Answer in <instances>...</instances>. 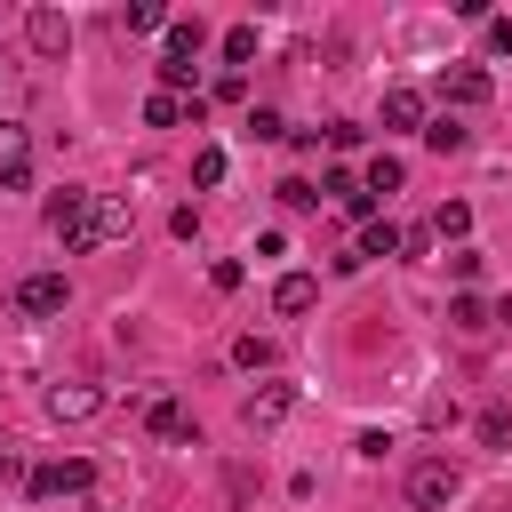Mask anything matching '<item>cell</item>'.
<instances>
[{"label": "cell", "mask_w": 512, "mask_h": 512, "mask_svg": "<svg viewBox=\"0 0 512 512\" xmlns=\"http://www.w3.org/2000/svg\"><path fill=\"white\" fill-rule=\"evenodd\" d=\"M88 208H96V192H80V184H64V192L48 200V232L64 240V256H80V240H88Z\"/></svg>", "instance_id": "2"}, {"label": "cell", "mask_w": 512, "mask_h": 512, "mask_svg": "<svg viewBox=\"0 0 512 512\" xmlns=\"http://www.w3.org/2000/svg\"><path fill=\"white\" fill-rule=\"evenodd\" d=\"M488 512H512V496H504V504H488Z\"/></svg>", "instance_id": "31"}, {"label": "cell", "mask_w": 512, "mask_h": 512, "mask_svg": "<svg viewBox=\"0 0 512 512\" xmlns=\"http://www.w3.org/2000/svg\"><path fill=\"white\" fill-rule=\"evenodd\" d=\"M456 488H464V480H456L448 456H416V464H408V504H416V512H448Z\"/></svg>", "instance_id": "1"}, {"label": "cell", "mask_w": 512, "mask_h": 512, "mask_svg": "<svg viewBox=\"0 0 512 512\" xmlns=\"http://www.w3.org/2000/svg\"><path fill=\"white\" fill-rule=\"evenodd\" d=\"M464 136H472V128H464L456 112H440V120H424V144H432V152H464Z\"/></svg>", "instance_id": "17"}, {"label": "cell", "mask_w": 512, "mask_h": 512, "mask_svg": "<svg viewBox=\"0 0 512 512\" xmlns=\"http://www.w3.org/2000/svg\"><path fill=\"white\" fill-rule=\"evenodd\" d=\"M120 24H128V32H168V8H160V0H136Z\"/></svg>", "instance_id": "21"}, {"label": "cell", "mask_w": 512, "mask_h": 512, "mask_svg": "<svg viewBox=\"0 0 512 512\" xmlns=\"http://www.w3.org/2000/svg\"><path fill=\"white\" fill-rule=\"evenodd\" d=\"M480 440H488V448H504V440H512V416H504V408H488V416H480Z\"/></svg>", "instance_id": "27"}, {"label": "cell", "mask_w": 512, "mask_h": 512, "mask_svg": "<svg viewBox=\"0 0 512 512\" xmlns=\"http://www.w3.org/2000/svg\"><path fill=\"white\" fill-rule=\"evenodd\" d=\"M360 192H368V200H376V192H400V160H392V152H376V160H368V176H360Z\"/></svg>", "instance_id": "18"}, {"label": "cell", "mask_w": 512, "mask_h": 512, "mask_svg": "<svg viewBox=\"0 0 512 512\" xmlns=\"http://www.w3.org/2000/svg\"><path fill=\"white\" fill-rule=\"evenodd\" d=\"M224 56L248 64V56H256V24H232V32H224Z\"/></svg>", "instance_id": "24"}, {"label": "cell", "mask_w": 512, "mask_h": 512, "mask_svg": "<svg viewBox=\"0 0 512 512\" xmlns=\"http://www.w3.org/2000/svg\"><path fill=\"white\" fill-rule=\"evenodd\" d=\"M440 96L448 104H488V72L480 64H456V72H440Z\"/></svg>", "instance_id": "11"}, {"label": "cell", "mask_w": 512, "mask_h": 512, "mask_svg": "<svg viewBox=\"0 0 512 512\" xmlns=\"http://www.w3.org/2000/svg\"><path fill=\"white\" fill-rule=\"evenodd\" d=\"M280 200H288V208H320V184H304V176H288V184H280Z\"/></svg>", "instance_id": "26"}, {"label": "cell", "mask_w": 512, "mask_h": 512, "mask_svg": "<svg viewBox=\"0 0 512 512\" xmlns=\"http://www.w3.org/2000/svg\"><path fill=\"white\" fill-rule=\"evenodd\" d=\"M24 40H32L40 56H64V48H72V24H64L56 8H32V16H24Z\"/></svg>", "instance_id": "8"}, {"label": "cell", "mask_w": 512, "mask_h": 512, "mask_svg": "<svg viewBox=\"0 0 512 512\" xmlns=\"http://www.w3.org/2000/svg\"><path fill=\"white\" fill-rule=\"evenodd\" d=\"M464 232H472V208H464V200H448V208L432 216V240H456V248H464Z\"/></svg>", "instance_id": "19"}, {"label": "cell", "mask_w": 512, "mask_h": 512, "mask_svg": "<svg viewBox=\"0 0 512 512\" xmlns=\"http://www.w3.org/2000/svg\"><path fill=\"white\" fill-rule=\"evenodd\" d=\"M64 272H24L16 280V312H32V320H48V312H64Z\"/></svg>", "instance_id": "3"}, {"label": "cell", "mask_w": 512, "mask_h": 512, "mask_svg": "<svg viewBox=\"0 0 512 512\" xmlns=\"http://www.w3.org/2000/svg\"><path fill=\"white\" fill-rule=\"evenodd\" d=\"M200 56V16H168V64H192Z\"/></svg>", "instance_id": "14"}, {"label": "cell", "mask_w": 512, "mask_h": 512, "mask_svg": "<svg viewBox=\"0 0 512 512\" xmlns=\"http://www.w3.org/2000/svg\"><path fill=\"white\" fill-rule=\"evenodd\" d=\"M152 432H160V440H192V416H184L176 400H152Z\"/></svg>", "instance_id": "20"}, {"label": "cell", "mask_w": 512, "mask_h": 512, "mask_svg": "<svg viewBox=\"0 0 512 512\" xmlns=\"http://www.w3.org/2000/svg\"><path fill=\"white\" fill-rule=\"evenodd\" d=\"M104 240H128V200H112V192H96V208H88V240H80V256H88V248H104Z\"/></svg>", "instance_id": "6"}, {"label": "cell", "mask_w": 512, "mask_h": 512, "mask_svg": "<svg viewBox=\"0 0 512 512\" xmlns=\"http://www.w3.org/2000/svg\"><path fill=\"white\" fill-rule=\"evenodd\" d=\"M384 128H424V88H384Z\"/></svg>", "instance_id": "13"}, {"label": "cell", "mask_w": 512, "mask_h": 512, "mask_svg": "<svg viewBox=\"0 0 512 512\" xmlns=\"http://www.w3.org/2000/svg\"><path fill=\"white\" fill-rule=\"evenodd\" d=\"M488 48H496V56H512V16H488Z\"/></svg>", "instance_id": "30"}, {"label": "cell", "mask_w": 512, "mask_h": 512, "mask_svg": "<svg viewBox=\"0 0 512 512\" xmlns=\"http://www.w3.org/2000/svg\"><path fill=\"white\" fill-rule=\"evenodd\" d=\"M248 136L264 144V136H288V128H280V112H264V104H256V112H248Z\"/></svg>", "instance_id": "28"}, {"label": "cell", "mask_w": 512, "mask_h": 512, "mask_svg": "<svg viewBox=\"0 0 512 512\" xmlns=\"http://www.w3.org/2000/svg\"><path fill=\"white\" fill-rule=\"evenodd\" d=\"M320 192H328V200H336L344 216H368V208H376V200L360 192V176H344V168H328V176H320Z\"/></svg>", "instance_id": "12"}, {"label": "cell", "mask_w": 512, "mask_h": 512, "mask_svg": "<svg viewBox=\"0 0 512 512\" xmlns=\"http://www.w3.org/2000/svg\"><path fill=\"white\" fill-rule=\"evenodd\" d=\"M192 184H224V144H200L192 152Z\"/></svg>", "instance_id": "22"}, {"label": "cell", "mask_w": 512, "mask_h": 512, "mask_svg": "<svg viewBox=\"0 0 512 512\" xmlns=\"http://www.w3.org/2000/svg\"><path fill=\"white\" fill-rule=\"evenodd\" d=\"M312 304H320V280H312V272H280V280H272V312L296 320V312H312Z\"/></svg>", "instance_id": "9"}, {"label": "cell", "mask_w": 512, "mask_h": 512, "mask_svg": "<svg viewBox=\"0 0 512 512\" xmlns=\"http://www.w3.org/2000/svg\"><path fill=\"white\" fill-rule=\"evenodd\" d=\"M232 360H240V368H272V344H264V336H240Z\"/></svg>", "instance_id": "25"}, {"label": "cell", "mask_w": 512, "mask_h": 512, "mask_svg": "<svg viewBox=\"0 0 512 512\" xmlns=\"http://www.w3.org/2000/svg\"><path fill=\"white\" fill-rule=\"evenodd\" d=\"M448 272L456 280H480V248H448Z\"/></svg>", "instance_id": "29"}, {"label": "cell", "mask_w": 512, "mask_h": 512, "mask_svg": "<svg viewBox=\"0 0 512 512\" xmlns=\"http://www.w3.org/2000/svg\"><path fill=\"white\" fill-rule=\"evenodd\" d=\"M0 184H8V192H24V184H32V136H24V128H8V120H0Z\"/></svg>", "instance_id": "7"}, {"label": "cell", "mask_w": 512, "mask_h": 512, "mask_svg": "<svg viewBox=\"0 0 512 512\" xmlns=\"http://www.w3.org/2000/svg\"><path fill=\"white\" fill-rule=\"evenodd\" d=\"M288 408H296V392H288V384H256V392L240 400V424H248V432H272Z\"/></svg>", "instance_id": "4"}, {"label": "cell", "mask_w": 512, "mask_h": 512, "mask_svg": "<svg viewBox=\"0 0 512 512\" xmlns=\"http://www.w3.org/2000/svg\"><path fill=\"white\" fill-rule=\"evenodd\" d=\"M88 480H96V464L88 456H64V464H40L32 472V496H80Z\"/></svg>", "instance_id": "5"}, {"label": "cell", "mask_w": 512, "mask_h": 512, "mask_svg": "<svg viewBox=\"0 0 512 512\" xmlns=\"http://www.w3.org/2000/svg\"><path fill=\"white\" fill-rule=\"evenodd\" d=\"M448 320H456L464 336H480V328H488V304H480V296H456V304H448Z\"/></svg>", "instance_id": "23"}, {"label": "cell", "mask_w": 512, "mask_h": 512, "mask_svg": "<svg viewBox=\"0 0 512 512\" xmlns=\"http://www.w3.org/2000/svg\"><path fill=\"white\" fill-rule=\"evenodd\" d=\"M352 256H360V264H368V256H400V224H376V216H368V224H360V248H352Z\"/></svg>", "instance_id": "16"}, {"label": "cell", "mask_w": 512, "mask_h": 512, "mask_svg": "<svg viewBox=\"0 0 512 512\" xmlns=\"http://www.w3.org/2000/svg\"><path fill=\"white\" fill-rule=\"evenodd\" d=\"M96 408H104L96 384H56V392H48V416H56V424H80V416H96Z\"/></svg>", "instance_id": "10"}, {"label": "cell", "mask_w": 512, "mask_h": 512, "mask_svg": "<svg viewBox=\"0 0 512 512\" xmlns=\"http://www.w3.org/2000/svg\"><path fill=\"white\" fill-rule=\"evenodd\" d=\"M184 112L200 120V104H184V96H168V88H152V96H144V120H152V128H176Z\"/></svg>", "instance_id": "15"}]
</instances>
